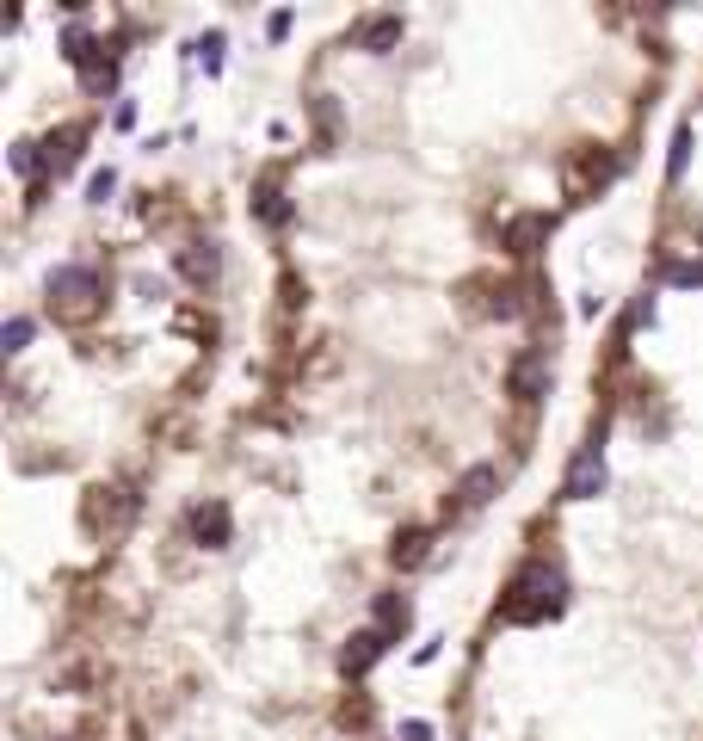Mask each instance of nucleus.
Listing matches in <instances>:
<instances>
[{"label": "nucleus", "instance_id": "12", "mask_svg": "<svg viewBox=\"0 0 703 741\" xmlns=\"http://www.w3.org/2000/svg\"><path fill=\"white\" fill-rule=\"evenodd\" d=\"M426 544H432L426 532H407V538H395V550H389V556H395V569H420V562H426Z\"/></svg>", "mask_w": 703, "mask_h": 741}, {"label": "nucleus", "instance_id": "11", "mask_svg": "<svg viewBox=\"0 0 703 741\" xmlns=\"http://www.w3.org/2000/svg\"><path fill=\"white\" fill-rule=\"evenodd\" d=\"M407 618H414V606L401 593H377V630H407Z\"/></svg>", "mask_w": 703, "mask_h": 741}, {"label": "nucleus", "instance_id": "5", "mask_svg": "<svg viewBox=\"0 0 703 741\" xmlns=\"http://www.w3.org/2000/svg\"><path fill=\"white\" fill-rule=\"evenodd\" d=\"M50 297H62L68 309H87V303L99 297V278H93L87 266H56V272H50Z\"/></svg>", "mask_w": 703, "mask_h": 741}, {"label": "nucleus", "instance_id": "10", "mask_svg": "<svg viewBox=\"0 0 703 741\" xmlns=\"http://www.w3.org/2000/svg\"><path fill=\"white\" fill-rule=\"evenodd\" d=\"M358 44H364L370 56H383V50H395V44H401V19H395V13H383V19H370V25L358 31Z\"/></svg>", "mask_w": 703, "mask_h": 741}, {"label": "nucleus", "instance_id": "14", "mask_svg": "<svg viewBox=\"0 0 703 741\" xmlns=\"http://www.w3.org/2000/svg\"><path fill=\"white\" fill-rule=\"evenodd\" d=\"M259 217H266L272 229H284V223H290V204H284L278 192H259Z\"/></svg>", "mask_w": 703, "mask_h": 741}, {"label": "nucleus", "instance_id": "4", "mask_svg": "<svg viewBox=\"0 0 703 741\" xmlns=\"http://www.w3.org/2000/svg\"><path fill=\"white\" fill-rule=\"evenodd\" d=\"M506 390L518 396V402H531V396H543L549 390V359L531 346V352H518V359L506 365Z\"/></svg>", "mask_w": 703, "mask_h": 741}, {"label": "nucleus", "instance_id": "9", "mask_svg": "<svg viewBox=\"0 0 703 741\" xmlns=\"http://www.w3.org/2000/svg\"><path fill=\"white\" fill-rule=\"evenodd\" d=\"M549 229V217H543V210H531V217H512L506 223V247H512V254H537V235Z\"/></svg>", "mask_w": 703, "mask_h": 741}, {"label": "nucleus", "instance_id": "1", "mask_svg": "<svg viewBox=\"0 0 703 741\" xmlns=\"http://www.w3.org/2000/svg\"><path fill=\"white\" fill-rule=\"evenodd\" d=\"M562 612V569H549V562H525L518 581L506 587L500 599V618L506 624H543Z\"/></svg>", "mask_w": 703, "mask_h": 741}, {"label": "nucleus", "instance_id": "18", "mask_svg": "<svg viewBox=\"0 0 703 741\" xmlns=\"http://www.w3.org/2000/svg\"><path fill=\"white\" fill-rule=\"evenodd\" d=\"M685 155H691V124L673 136V167H666V173H673V180H679V173H685Z\"/></svg>", "mask_w": 703, "mask_h": 741}, {"label": "nucleus", "instance_id": "7", "mask_svg": "<svg viewBox=\"0 0 703 741\" xmlns=\"http://www.w3.org/2000/svg\"><path fill=\"white\" fill-rule=\"evenodd\" d=\"M494 482H500V470H494V464L463 470V482H457V507H481V501L494 494Z\"/></svg>", "mask_w": 703, "mask_h": 741}, {"label": "nucleus", "instance_id": "2", "mask_svg": "<svg viewBox=\"0 0 703 741\" xmlns=\"http://www.w3.org/2000/svg\"><path fill=\"white\" fill-rule=\"evenodd\" d=\"M562 494H568V501H592V494H605V451L599 445H580V457L568 464Z\"/></svg>", "mask_w": 703, "mask_h": 741}, {"label": "nucleus", "instance_id": "17", "mask_svg": "<svg viewBox=\"0 0 703 741\" xmlns=\"http://www.w3.org/2000/svg\"><path fill=\"white\" fill-rule=\"evenodd\" d=\"M7 161H13V173H25V180L37 173V149H31V143H13V155H7Z\"/></svg>", "mask_w": 703, "mask_h": 741}, {"label": "nucleus", "instance_id": "3", "mask_svg": "<svg viewBox=\"0 0 703 741\" xmlns=\"http://www.w3.org/2000/svg\"><path fill=\"white\" fill-rule=\"evenodd\" d=\"M383 649H389V637H383V630L377 624H364V630H352V637H346V649H340V674H370V667H377L383 661Z\"/></svg>", "mask_w": 703, "mask_h": 741}, {"label": "nucleus", "instance_id": "15", "mask_svg": "<svg viewBox=\"0 0 703 741\" xmlns=\"http://www.w3.org/2000/svg\"><path fill=\"white\" fill-rule=\"evenodd\" d=\"M25 340H31V315H13L7 322V352H25Z\"/></svg>", "mask_w": 703, "mask_h": 741}, {"label": "nucleus", "instance_id": "19", "mask_svg": "<svg viewBox=\"0 0 703 741\" xmlns=\"http://www.w3.org/2000/svg\"><path fill=\"white\" fill-rule=\"evenodd\" d=\"M401 735H407V741H432V723H407Z\"/></svg>", "mask_w": 703, "mask_h": 741}, {"label": "nucleus", "instance_id": "16", "mask_svg": "<svg viewBox=\"0 0 703 741\" xmlns=\"http://www.w3.org/2000/svg\"><path fill=\"white\" fill-rule=\"evenodd\" d=\"M87 192H93V204H105L111 192H118V173H111V167H99V173H93V186H87Z\"/></svg>", "mask_w": 703, "mask_h": 741}, {"label": "nucleus", "instance_id": "6", "mask_svg": "<svg viewBox=\"0 0 703 741\" xmlns=\"http://www.w3.org/2000/svg\"><path fill=\"white\" fill-rule=\"evenodd\" d=\"M192 532H198L204 550H229V532H235V525H229V507H222V501L192 507Z\"/></svg>", "mask_w": 703, "mask_h": 741}, {"label": "nucleus", "instance_id": "8", "mask_svg": "<svg viewBox=\"0 0 703 741\" xmlns=\"http://www.w3.org/2000/svg\"><path fill=\"white\" fill-rule=\"evenodd\" d=\"M216 266H222V260H216L210 241H198V247H185V254H179V272L192 278V285H216Z\"/></svg>", "mask_w": 703, "mask_h": 741}, {"label": "nucleus", "instance_id": "13", "mask_svg": "<svg viewBox=\"0 0 703 741\" xmlns=\"http://www.w3.org/2000/svg\"><path fill=\"white\" fill-rule=\"evenodd\" d=\"M660 278H666V285H703V266H691V260H666Z\"/></svg>", "mask_w": 703, "mask_h": 741}]
</instances>
